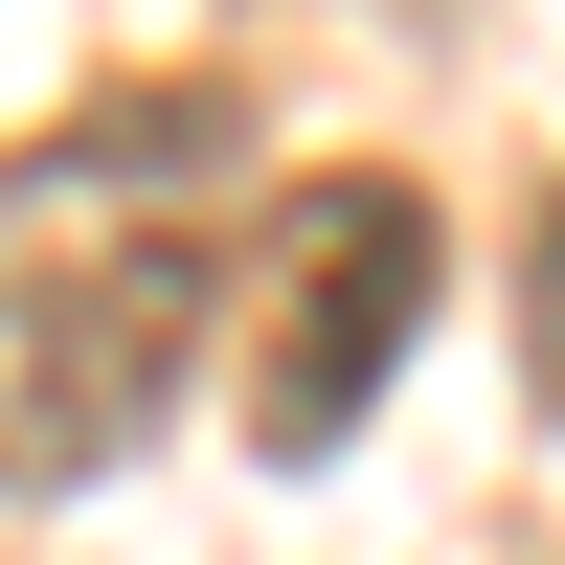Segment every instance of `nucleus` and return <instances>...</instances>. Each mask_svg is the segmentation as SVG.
<instances>
[{"instance_id":"nucleus-1","label":"nucleus","mask_w":565,"mask_h":565,"mask_svg":"<svg viewBox=\"0 0 565 565\" xmlns=\"http://www.w3.org/2000/svg\"><path fill=\"white\" fill-rule=\"evenodd\" d=\"M226 90H114L68 114L23 181H0V498H68L159 430V385L204 362V295H226Z\"/></svg>"},{"instance_id":"nucleus-2","label":"nucleus","mask_w":565,"mask_h":565,"mask_svg":"<svg viewBox=\"0 0 565 565\" xmlns=\"http://www.w3.org/2000/svg\"><path fill=\"white\" fill-rule=\"evenodd\" d=\"M407 340H430V204L407 181H295L271 204V317H249V452H340Z\"/></svg>"},{"instance_id":"nucleus-3","label":"nucleus","mask_w":565,"mask_h":565,"mask_svg":"<svg viewBox=\"0 0 565 565\" xmlns=\"http://www.w3.org/2000/svg\"><path fill=\"white\" fill-rule=\"evenodd\" d=\"M521 317H543V407H565V204L521 226Z\"/></svg>"}]
</instances>
